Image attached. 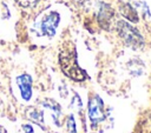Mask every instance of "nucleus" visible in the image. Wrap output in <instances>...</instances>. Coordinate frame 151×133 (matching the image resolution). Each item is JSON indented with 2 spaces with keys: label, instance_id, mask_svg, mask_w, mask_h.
I'll use <instances>...</instances> for the list:
<instances>
[{
  "label": "nucleus",
  "instance_id": "f257e3e1",
  "mask_svg": "<svg viewBox=\"0 0 151 133\" xmlns=\"http://www.w3.org/2000/svg\"><path fill=\"white\" fill-rule=\"evenodd\" d=\"M59 65L63 73L74 80V81H84L87 79L86 72L78 65L77 52L73 46L63 48L59 53Z\"/></svg>",
  "mask_w": 151,
  "mask_h": 133
},
{
  "label": "nucleus",
  "instance_id": "f03ea898",
  "mask_svg": "<svg viewBox=\"0 0 151 133\" xmlns=\"http://www.w3.org/2000/svg\"><path fill=\"white\" fill-rule=\"evenodd\" d=\"M116 28H117V33H118L119 38L124 41V44L126 46L132 47V48H140V47H143V45L145 42L143 35L129 21L119 20L116 24Z\"/></svg>",
  "mask_w": 151,
  "mask_h": 133
},
{
  "label": "nucleus",
  "instance_id": "7ed1b4c3",
  "mask_svg": "<svg viewBox=\"0 0 151 133\" xmlns=\"http://www.w3.org/2000/svg\"><path fill=\"white\" fill-rule=\"evenodd\" d=\"M87 114L92 127L98 126L106 119V112L103 99L97 94L93 93L88 98V105H87Z\"/></svg>",
  "mask_w": 151,
  "mask_h": 133
},
{
  "label": "nucleus",
  "instance_id": "20e7f679",
  "mask_svg": "<svg viewBox=\"0 0 151 133\" xmlns=\"http://www.w3.org/2000/svg\"><path fill=\"white\" fill-rule=\"evenodd\" d=\"M60 22V14L55 11H52L42 16L39 28L42 35L47 38H53L57 33V28Z\"/></svg>",
  "mask_w": 151,
  "mask_h": 133
},
{
  "label": "nucleus",
  "instance_id": "39448f33",
  "mask_svg": "<svg viewBox=\"0 0 151 133\" xmlns=\"http://www.w3.org/2000/svg\"><path fill=\"white\" fill-rule=\"evenodd\" d=\"M114 16V11L113 8L105 4V2H99V8H98V13H97V19L99 25L104 28V29H110L111 25H112V20Z\"/></svg>",
  "mask_w": 151,
  "mask_h": 133
},
{
  "label": "nucleus",
  "instance_id": "423d86ee",
  "mask_svg": "<svg viewBox=\"0 0 151 133\" xmlns=\"http://www.w3.org/2000/svg\"><path fill=\"white\" fill-rule=\"evenodd\" d=\"M17 85L19 87L20 91V95L25 101H29L32 98V84H33V79L29 74L24 73L20 74L15 78Z\"/></svg>",
  "mask_w": 151,
  "mask_h": 133
},
{
  "label": "nucleus",
  "instance_id": "0eeeda50",
  "mask_svg": "<svg viewBox=\"0 0 151 133\" xmlns=\"http://www.w3.org/2000/svg\"><path fill=\"white\" fill-rule=\"evenodd\" d=\"M41 105L48 109H51V114L53 118V121L57 126H61V124L59 122V119L61 117V106L53 99H45L44 101H41Z\"/></svg>",
  "mask_w": 151,
  "mask_h": 133
},
{
  "label": "nucleus",
  "instance_id": "6e6552de",
  "mask_svg": "<svg viewBox=\"0 0 151 133\" xmlns=\"http://www.w3.org/2000/svg\"><path fill=\"white\" fill-rule=\"evenodd\" d=\"M122 15L127 20V21H131V22H138L139 18H138V11L136 7H133L131 4L129 2H124L120 5V8H119Z\"/></svg>",
  "mask_w": 151,
  "mask_h": 133
},
{
  "label": "nucleus",
  "instance_id": "1a4fd4ad",
  "mask_svg": "<svg viewBox=\"0 0 151 133\" xmlns=\"http://www.w3.org/2000/svg\"><path fill=\"white\" fill-rule=\"evenodd\" d=\"M26 117L29 121L39 125L40 127H44V113L40 109H37L34 107H29L26 112Z\"/></svg>",
  "mask_w": 151,
  "mask_h": 133
},
{
  "label": "nucleus",
  "instance_id": "9d476101",
  "mask_svg": "<svg viewBox=\"0 0 151 133\" xmlns=\"http://www.w3.org/2000/svg\"><path fill=\"white\" fill-rule=\"evenodd\" d=\"M66 128L68 133H77V126H76V119L73 114L67 115L66 119Z\"/></svg>",
  "mask_w": 151,
  "mask_h": 133
},
{
  "label": "nucleus",
  "instance_id": "9b49d317",
  "mask_svg": "<svg viewBox=\"0 0 151 133\" xmlns=\"http://www.w3.org/2000/svg\"><path fill=\"white\" fill-rule=\"evenodd\" d=\"M19 6L24 7V8H32L35 7L37 4L39 2V0H14Z\"/></svg>",
  "mask_w": 151,
  "mask_h": 133
},
{
  "label": "nucleus",
  "instance_id": "f8f14e48",
  "mask_svg": "<svg viewBox=\"0 0 151 133\" xmlns=\"http://www.w3.org/2000/svg\"><path fill=\"white\" fill-rule=\"evenodd\" d=\"M8 18H9V11L7 6L0 2V19H8Z\"/></svg>",
  "mask_w": 151,
  "mask_h": 133
},
{
  "label": "nucleus",
  "instance_id": "ddd939ff",
  "mask_svg": "<svg viewBox=\"0 0 151 133\" xmlns=\"http://www.w3.org/2000/svg\"><path fill=\"white\" fill-rule=\"evenodd\" d=\"M22 131H24V133H34L33 126L29 125V124H24L22 125Z\"/></svg>",
  "mask_w": 151,
  "mask_h": 133
},
{
  "label": "nucleus",
  "instance_id": "4468645a",
  "mask_svg": "<svg viewBox=\"0 0 151 133\" xmlns=\"http://www.w3.org/2000/svg\"><path fill=\"white\" fill-rule=\"evenodd\" d=\"M0 133H6V129L2 126H0Z\"/></svg>",
  "mask_w": 151,
  "mask_h": 133
},
{
  "label": "nucleus",
  "instance_id": "2eb2a0df",
  "mask_svg": "<svg viewBox=\"0 0 151 133\" xmlns=\"http://www.w3.org/2000/svg\"><path fill=\"white\" fill-rule=\"evenodd\" d=\"M150 133H151V132H150Z\"/></svg>",
  "mask_w": 151,
  "mask_h": 133
}]
</instances>
